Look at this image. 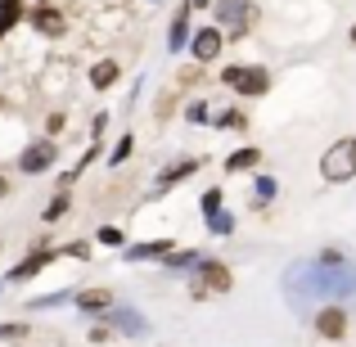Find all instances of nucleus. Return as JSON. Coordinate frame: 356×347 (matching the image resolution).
Masks as SVG:
<instances>
[{
    "mask_svg": "<svg viewBox=\"0 0 356 347\" xmlns=\"http://www.w3.org/2000/svg\"><path fill=\"white\" fill-rule=\"evenodd\" d=\"M284 293L298 312L307 307V298H356V266L352 261H334V266H325V261H298L284 275Z\"/></svg>",
    "mask_w": 356,
    "mask_h": 347,
    "instance_id": "nucleus-1",
    "label": "nucleus"
},
{
    "mask_svg": "<svg viewBox=\"0 0 356 347\" xmlns=\"http://www.w3.org/2000/svg\"><path fill=\"white\" fill-rule=\"evenodd\" d=\"M321 176H325V181H334V185L352 181V176H356V140H339V145L321 158Z\"/></svg>",
    "mask_w": 356,
    "mask_h": 347,
    "instance_id": "nucleus-2",
    "label": "nucleus"
},
{
    "mask_svg": "<svg viewBox=\"0 0 356 347\" xmlns=\"http://www.w3.org/2000/svg\"><path fill=\"white\" fill-rule=\"evenodd\" d=\"M221 81H226L230 90H239V95H266V86H270L266 68H243V63L226 68V72H221Z\"/></svg>",
    "mask_w": 356,
    "mask_h": 347,
    "instance_id": "nucleus-3",
    "label": "nucleus"
},
{
    "mask_svg": "<svg viewBox=\"0 0 356 347\" xmlns=\"http://www.w3.org/2000/svg\"><path fill=\"white\" fill-rule=\"evenodd\" d=\"M208 293H230V271L221 261H199V280H194V298H208Z\"/></svg>",
    "mask_w": 356,
    "mask_h": 347,
    "instance_id": "nucleus-4",
    "label": "nucleus"
},
{
    "mask_svg": "<svg viewBox=\"0 0 356 347\" xmlns=\"http://www.w3.org/2000/svg\"><path fill=\"white\" fill-rule=\"evenodd\" d=\"M217 18H221V23H226L235 36H243V27L252 23V5H248V0H221V5H217Z\"/></svg>",
    "mask_w": 356,
    "mask_h": 347,
    "instance_id": "nucleus-5",
    "label": "nucleus"
},
{
    "mask_svg": "<svg viewBox=\"0 0 356 347\" xmlns=\"http://www.w3.org/2000/svg\"><path fill=\"white\" fill-rule=\"evenodd\" d=\"M316 334H325V339H343V334H348V312H343V307H325V312H316Z\"/></svg>",
    "mask_w": 356,
    "mask_h": 347,
    "instance_id": "nucleus-6",
    "label": "nucleus"
},
{
    "mask_svg": "<svg viewBox=\"0 0 356 347\" xmlns=\"http://www.w3.org/2000/svg\"><path fill=\"white\" fill-rule=\"evenodd\" d=\"M190 50H194V59H217L221 50H226V41H221V32L217 27H203V32H194V41H190Z\"/></svg>",
    "mask_w": 356,
    "mask_h": 347,
    "instance_id": "nucleus-7",
    "label": "nucleus"
},
{
    "mask_svg": "<svg viewBox=\"0 0 356 347\" xmlns=\"http://www.w3.org/2000/svg\"><path fill=\"white\" fill-rule=\"evenodd\" d=\"M54 163V145H50V140H36V145L32 149H27V154L23 158H18V167H23V172L27 176H36V172H45V167H50Z\"/></svg>",
    "mask_w": 356,
    "mask_h": 347,
    "instance_id": "nucleus-8",
    "label": "nucleus"
},
{
    "mask_svg": "<svg viewBox=\"0 0 356 347\" xmlns=\"http://www.w3.org/2000/svg\"><path fill=\"white\" fill-rule=\"evenodd\" d=\"M32 23H36V32H45V36H59L63 32V14H59V9H50V5L32 9Z\"/></svg>",
    "mask_w": 356,
    "mask_h": 347,
    "instance_id": "nucleus-9",
    "label": "nucleus"
},
{
    "mask_svg": "<svg viewBox=\"0 0 356 347\" xmlns=\"http://www.w3.org/2000/svg\"><path fill=\"white\" fill-rule=\"evenodd\" d=\"M131 261H149V257H172V243L167 239H154V243H136V248L127 252Z\"/></svg>",
    "mask_w": 356,
    "mask_h": 347,
    "instance_id": "nucleus-10",
    "label": "nucleus"
},
{
    "mask_svg": "<svg viewBox=\"0 0 356 347\" xmlns=\"http://www.w3.org/2000/svg\"><path fill=\"white\" fill-rule=\"evenodd\" d=\"M118 81V63L113 59H104V63H95V68H90V86L95 90H108Z\"/></svg>",
    "mask_w": 356,
    "mask_h": 347,
    "instance_id": "nucleus-11",
    "label": "nucleus"
},
{
    "mask_svg": "<svg viewBox=\"0 0 356 347\" xmlns=\"http://www.w3.org/2000/svg\"><path fill=\"white\" fill-rule=\"evenodd\" d=\"M185 36H190V5L176 9V18H172V36H167V41H172V50H181Z\"/></svg>",
    "mask_w": 356,
    "mask_h": 347,
    "instance_id": "nucleus-12",
    "label": "nucleus"
},
{
    "mask_svg": "<svg viewBox=\"0 0 356 347\" xmlns=\"http://www.w3.org/2000/svg\"><path fill=\"white\" fill-rule=\"evenodd\" d=\"M194 167H199V163H194V158H185V163H176V167H167V172H163V176H158V190H172V185H176V181H185V176H190V172H194Z\"/></svg>",
    "mask_w": 356,
    "mask_h": 347,
    "instance_id": "nucleus-13",
    "label": "nucleus"
},
{
    "mask_svg": "<svg viewBox=\"0 0 356 347\" xmlns=\"http://www.w3.org/2000/svg\"><path fill=\"white\" fill-rule=\"evenodd\" d=\"M23 18V0H0V36Z\"/></svg>",
    "mask_w": 356,
    "mask_h": 347,
    "instance_id": "nucleus-14",
    "label": "nucleus"
},
{
    "mask_svg": "<svg viewBox=\"0 0 356 347\" xmlns=\"http://www.w3.org/2000/svg\"><path fill=\"white\" fill-rule=\"evenodd\" d=\"M45 261H50V252H32V257H27L23 266H14V271H9V280H27V275H36V271H41Z\"/></svg>",
    "mask_w": 356,
    "mask_h": 347,
    "instance_id": "nucleus-15",
    "label": "nucleus"
},
{
    "mask_svg": "<svg viewBox=\"0 0 356 347\" xmlns=\"http://www.w3.org/2000/svg\"><path fill=\"white\" fill-rule=\"evenodd\" d=\"M108 298H113L108 289H86V293L77 298V307H86V312H104V307H108Z\"/></svg>",
    "mask_w": 356,
    "mask_h": 347,
    "instance_id": "nucleus-16",
    "label": "nucleus"
},
{
    "mask_svg": "<svg viewBox=\"0 0 356 347\" xmlns=\"http://www.w3.org/2000/svg\"><path fill=\"white\" fill-rule=\"evenodd\" d=\"M257 158H261V149H239V154H230V158H226V172H243V167H257Z\"/></svg>",
    "mask_w": 356,
    "mask_h": 347,
    "instance_id": "nucleus-17",
    "label": "nucleus"
},
{
    "mask_svg": "<svg viewBox=\"0 0 356 347\" xmlns=\"http://www.w3.org/2000/svg\"><path fill=\"white\" fill-rule=\"evenodd\" d=\"M113 321H118V330H131V334H145V330H149V325H145V316H140V312H118Z\"/></svg>",
    "mask_w": 356,
    "mask_h": 347,
    "instance_id": "nucleus-18",
    "label": "nucleus"
},
{
    "mask_svg": "<svg viewBox=\"0 0 356 347\" xmlns=\"http://www.w3.org/2000/svg\"><path fill=\"white\" fill-rule=\"evenodd\" d=\"M208 226L217 230V234H230V230H235V217H230V212H212V217H208Z\"/></svg>",
    "mask_w": 356,
    "mask_h": 347,
    "instance_id": "nucleus-19",
    "label": "nucleus"
},
{
    "mask_svg": "<svg viewBox=\"0 0 356 347\" xmlns=\"http://www.w3.org/2000/svg\"><path fill=\"white\" fill-rule=\"evenodd\" d=\"M194 261H203L199 252H172V261H167V266H172V271H185V266H194Z\"/></svg>",
    "mask_w": 356,
    "mask_h": 347,
    "instance_id": "nucleus-20",
    "label": "nucleus"
},
{
    "mask_svg": "<svg viewBox=\"0 0 356 347\" xmlns=\"http://www.w3.org/2000/svg\"><path fill=\"white\" fill-rule=\"evenodd\" d=\"M212 212H221V190H208V194H203V217H212Z\"/></svg>",
    "mask_w": 356,
    "mask_h": 347,
    "instance_id": "nucleus-21",
    "label": "nucleus"
},
{
    "mask_svg": "<svg viewBox=\"0 0 356 347\" xmlns=\"http://www.w3.org/2000/svg\"><path fill=\"white\" fill-rule=\"evenodd\" d=\"M257 199H261V203L275 199V181H270V176H257Z\"/></svg>",
    "mask_w": 356,
    "mask_h": 347,
    "instance_id": "nucleus-22",
    "label": "nucleus"
},
{
    "mask_svg": "<svg viewBox=\"0 0 356 347\" xmlns=\"http://www.w3.org/2000/svg\"><path fill=\"white\" fill-rule=\"evenodd\" d=\"M63 208H68V190L59 194V199L50 203V208H45V221H54V217H63Z\"/></svg>",
    "mask_w": 356,
    "mask_h": 347,
    "instance_id": "nucleus-23",
    "label": "nucleus"
},
{
    "mask_svg": "<svg viewBox=\"0 0 356 347\" xmlns=\"http://www.w3.org/2000/svg\"><path fill=\"white\" fill-rule=\"evenodd\" d=\"M243 122H248V118L235 113V108H230V113H221V127H230V131H243Z\"/></svg>",
    "mask_w": 356,
    "mask_h": 347,
    "instance_id": "nucleus-24",
    "label": "nucleus"
},
{
    "mask_svg": "<svg viewBox=\"0 0 356 347\" xmlns=\"http://www.w3.org/2000/svg\"><path fill=\"white\" fill-rule=\"evenodd\" d=\"M131 154V136H122L118 140V149H113V154H108V163H122V158H127Z\"/></svg>",
    "mask_w": 356,
    "mask_h": 347,
    "instance_id": "nucleus-25",
    "label": "nucleus"
},
{
    "mask_svg": "<svg viewBox=\"0 0 356 347\" xmlns=\"http://www.w3.org/2000/svg\"><path fill=\"white\" fill-rule=\"evenodd\" d=\"M18 334H27L23 325H0V339H18Z\"/></svg>",
    "mask_w": 356,
    "mask_h": 347,
    "instance_id": "nucleus-26",
    "label": "nucleus"
},
{
    "mask_svg": "<svg viewBox=\"0 0 356 347\" xmlns=\"http://www.w3.org/2000/svg\"><path fill=\"white\" fill-rule=\"evenodd\" d=\"M190 122H212V118H208V108H203V104H190Z\"/></svg>",
    "mask_w": 356,
    "mask_h": 347,
    "instance_id": "nucleus-27",
    "label": "nucleus"
},
{
    "mask_svg": "<svg viewBox=\"0 0 356 347\" xmlns=\"http://www.w3.org/2000/svg\"><path fill=\"white\" fill-rule=\"evenodd\" d=\"M99 239H104V243H122V230L108 226V230H99Z\"/></svg>",
    "mask_w": 356,
    "mask_h": 347,
    "instance_id": "nucleus-28",
    "label": "nucleus"
},
{
    "mask_svg": "<svg viewBox=\"0 0 356 347\" xmlns=\"http://www.w3.org/2000/svg\"><path fill=\"white\" fill-rule=\"evenodd\" d=\"M352 45H356V27H352Z\"/></svg>",
    "mask_w": 356,
    "mask_h": 347,
    "instance_id": "nucleus-29",
    "label": "nucleus"
},
{
    "mask_svg": "<svg viewBox=\"0 0 356 347\" xmlns=\"http://www.w3.org/2000/svg\"><path fill=\"white\" fill-rule=\"evenodd\" d=\"M194 5H208V0H194Z\"/></svg>",
    "mask_w": 356,
    "mask_h": 347,
    "instance_id": "nucleus-30",
    "label": "nucleus"
}]
</instances>
